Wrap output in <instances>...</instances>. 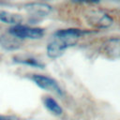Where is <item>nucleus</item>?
<instances>
[{"mask_svg": "<svg viewBox=\"0 0 120 120\" xmlns=\"http://www.w3.org/2000/svg\"><path fill=\"white\" fill-rule=\"evenodd\" d=\"M84 31L76 28L61 29L56 31L47 45V54L51 58L60 57L69 47L74 46Z\"/></svg>", "mask_w": 120, "mask_h": 120, "instance_id": "obj_1", "label": "nucleus"}, {"mask_svg": "<svg viewBox=\"0 0 120 120\" xmlns=\"http://www.w3.org/2000/svg\"><path fill=\"white\" fill-rule=\"evenodd\" d=\"M9 33L19 39H39L44 36V29L28 25L17 24L10 28Z\"/></svg>", "mask_w": 120, "mask_h": 120, "instance_id": "obj_2", "label": "nucleus"}, {"mask_svg": "<svg viewBox=\"0 0 120 120\" xmlns=\"http://www.w3.org/2000/svg\"><path fill=\"white\" fill-rule=\"evenodd\" d=\"M85 18L91 26L98 29L107 28L112 24V17L101 10H91L86 14Z\"/></svg>", "mask_w": 120, "mask_h": 120, "instance_id": "obj_3", "label": "nucleus"}, {"mask_svg": "<svg viewBox=\"0 0 120 120\" xmlns=\"http://www.w3.org/2000/svg\"><path fill=\"white\" fill-rule=\"evenodd\" d=\"M32 80L41 89L51 91V92H54V93H57V94H62L61 87L59 86L57 82L54 79H52L49 76L40 75V74H34L32 76Z\"/></svg>", "mask_w": 120, "mask_h": 120, "instance_id": "obj_4", "label": "nucleus"}, {"mask_svg": "<svg viewBox=\"0 0 120 120\" xmlns=\"http://www.w3.org/2000/svg\"><path fill=\"white\" fill-rule=\"evenodd\" d=\"M25 10L33 16L42 17L50 14L52 8L44 3H32L25 6Z\"/></svg>", "mask_w": 120, "mask_h": 120, "instance_id": "obj_5", "label": "nucleus"}, {"mask_svg": "<svg viewBox=\"0 0 120 120\" xmlns=\"http://www.w3.org/2000/svg\"><path fill=\"white\" fill-rule=\"evenodd\" d=\"M22 21V18L21 15L8 12L6 10H0V22L7 23V24H11V25H17L21 24Z\"/></svg>", "mask_w": 120, "mask_h": 120, "instance_id": "obj_6", "label": "nucleus"}, {"mask_svg": "<svg viewBox=\"0 0 120 120\" xmlns=\"http://www.w3.org/2000/svg\"><path fill=\"white\" fill-rule=\"evenodd\" d=\"M18 38L14 37L9 33V35H4L3 37L0 38V44L5 47L6 49L8 50H14L20 46L19 40L17 39Z\"/></svg>", "mask_w": 120, "mask_h": 120, "instance_id": "obj_7", "label": "nucleus"}, {"mask_svg": "<svg viewBox=\"0 0 120 120\" xmlns=\"http://www.w3.org/2000/svg\"><path fill=\"white\" fill-rule=\"evenodd\" d=\"M43 104L48 111H50L54 115L62 114V108L58 104V102L51 97H45L43 98Z\"/></svg>", "mask_w": 120, "mask_h": 120, "instance_id": "obj_8", "label": "nucleus"}, {"mask_svg": "<svg viewBox=\"0 0 120 120\" xmlns=\"http://www.w3.org/2000/svg\"><path fill=\"white\" fill-rule=\"evenodd\" d=\"M14 61L17 62V63L27 65V66L34 67V68H44V64L43 63L39 62L36 58L29 57V56H18V57H14Z\"/></svg>", "mask_w": 120, "mask_h": 120, "instance_id": "obj_9", "label": "nucleus"}, {"mask_svg": "<svg viewBox=\"0 0 120 120\" xmlns=\"http://www.w3.org/2000/svg\"><path fill=\"white\" fill-rule=\"evenodd\" d=\"M0 120H17L14 116H8V115H1L0 114Z\"/></svg>", "mask_w": 120, "mask_h": 120, "instance_id": "obj_10", "label": "nucleus"}]
</instances>
